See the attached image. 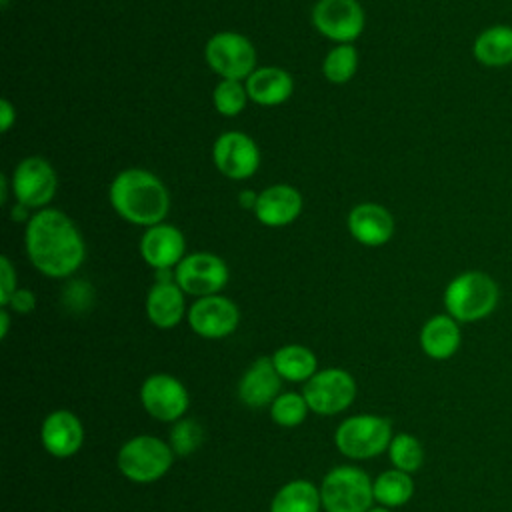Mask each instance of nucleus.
I'll use <instances>...</instances> for the list:
<instances>
[{
	"mask_svg": "<svg viewBox=\"0 0 512 512\" xmlns=\"http://www.w3.org/2000/svg\"><path fill=\"white\" fill-rule=\"evenodd\" d=\"M26 256L36 270L50 278H66L84 262V240L62 210L42 208L26 222Z\"/></svg>",
	"mask_w": 512,
	"mask_h": 512,
	"instance_id": "nucleus-1",
	"label": "nucleus"
},
{
	"mask_svg": "<svg viewBox=\"0 0 512 512\" xmlns=\"http://www.w3.org/2000/svg\"><path fill=\"white\" fill-rule=\"evenodd\" d=\"M108 198L122 220L146 228L160 224L170 210L166 186L144 168L122 170L112 180Z\"/></svg>",
	"mask_w": 512,
	"mask_h": 512,
	"instance_id": "nucleus-2",
	"label": "nucleus"
},
{
	"mask_svg": "<svg viewBox=\"0 0 512 512\" xmlns=\"http://www.w3.org/2000/svg\"><path fill=\"white\" fill-rule=\"evenodd\" d=\"M500 300L496 280L480 270L454 276L444 290V308L458 322H478L490 316Z\"/></svg>",
	"mask_w": 512,
	"mask_h": 512,
	"instance_id": "nucleus-3",
	"label": "nucleus"
},
{
	"mask_svg": "<svg viewBox=\"0 0 512 512\" xmlns=\"http://www.w3.org/2000/svg\"><path fill=\"white\" fill-rule=\"evenodd\" d=\"M320 498L326 512H368L374 500L372 480L360 468L338 466L324 476Z\"/></svg>",
	"mask_w": 512,
	"mask_h": 512,
	"instance_id": "nucleus-4",
	"label": "nucleus"
},
{
	"mask_svg": "<svg viewBox=\"0 0 512 512\" xmlns=\"http://www.w3.org/2000/svg\"><path fill=\"white\" fill-rule=\"evenodd\" d=\"M336 448L354 460H364L382 454L392 442V424L390 420L374 414H358L346 418L336 434Z\"/></svg>",
	"mask_w": 512,
	"mask_h": 512,
	"instance_id": "nucleus-5",
	"label": "nucleus"
},
{
	"mask_svg": "<svg viewBox=\"0 0 512 512\" xmlns=\"http://www.w3.org/2000/svg\"><path fill=\"white\" fill-rule=\"evenodd\" d=\"M174 450L154 436H136L118 452L120 472L138 484L160 480L172 466Z\"/></svg>",
	"mask_w": 512,
	"mask_h": 512,
	"instance_id": "nucleus-6",
	"label": "nucleus"
},
{
	"mask_svg": "<svg viewBox=\"0 0 512 512\" xmlns=\"http://www.w3.org/2000/svg\"><path fill=\"white\" fill-rule=\"evenodd\" d=\"M208 66L222 80H246L256 70V48L238 32H218L204 48Z\"/></svg>",
	"mask_w": 512,
	"mask_h": 512,
	"instance_id": "nucleus-7",
	"label": "nucleus"
},
{
	"mask_svg": "<svg viewBox=\"0 0 512 512\" xmlns=\"http://www.w3.org/2000/svg\"><path fill=\"white\" fill-rule=\"evenodd\" d=\"M302 396L312 412L324 416L338 414L352 404L356 382L352 374L342 368H326L306 380Z\"/></svg>",
	"mask_w": 512,
	"mask_h": 512,
	"instance_id": "nucleus-8",
	"label": "nucleus"
},
{
	"mask_svg": "<svg viewBox=\"0 0 512 512\" xmlns=\"http://www.w3.org/2000/svg\"><path fill=\"white\" fill-rule=\"evenodd\" d=\"M174 280L182 292L192 296L218 294L228 282L226 262L210 252H194L180 260L174 268Z\"/></svg>",
	"mask_w": 512,
	"mask_h": 512,
	"instance_id": "nucleus-9",
	"label": "nucleus"
},
{
	"mask_svg": "<svg viewBox=\"0 0 512 512\" xmlns=\"http://www.w3.org/2000/svg\"><path fill=\"white\" fill-rule=\"evenodd\" d=\"M314 28L338 44H352L364 30V10L356 0H318L312 8Z\"/></svg>",
	"mask_w": 512,
	"mask_h": 512,
	"instance_id": "nucleus-10",
	"label": "nucleus"
},
{
	"mask_svg": "<svg viewBox=\"0 0 512 512\" xmlns=\"http://www.w3.org/2000/svg\"><path fill=\"white\" fill-rule=\"evenodd\" d=\"M12 192L18 204L26 208H44L56 194V172L48 160L40 156L24 158L12 172Z\"/></svg>",
	"mask_w": 512,
	"mask_h": 512,
	"instance_id": "nucleus-11",
	"label": "nucleus"
},
{
	"mask_svg": "<svg viewBox=\"0 0 512 512\" xmlns=\"http://www.w3.org/2000/svg\"><path fill=\"white\" fill-rule=\"evenodd\" d=\"M212 160L218 172L226 178L246 180L260 166V150L248 134L228 130L216 138L212 148Z\"/></svg>",
	"mask_w": 512,
	"mask_h": 512,
	"instance_id": "nucleus-12",
	"label": "nucleus"
},
{
	"mask_svg": "<svg viewBox=\"0 0 512 512\" xmlns=\"http://www.w3.org/2000/svg\"><path fill=\"white\" fill-rule=\"evenodd\" d=\"M144 410L162 422L180 420L190 404L184 384L170 374H152L140 388Z\"/></svg>",
	"mask_w": 512,
	"mask_h": 512,
	"instance_id": "nucleus-13",
	"label": "nucleus"
},
{
	"mask_svg": "<svg viewBox=\"0 0 512 512\" xmlns=\"http://www.w3.org/2000/svg\"><path fill=\"white\" fill-rule=\"evenodd\" d=\"M240 322L238 306L224 296L212 294L198 298L188 310L190 328L202 338L230 336Z\"/></svg>",
	"mask_w": 512,
	"mask_h": 512,
	"instance_id": "nucleus-14",
	"label": "nucleus"
},
{
	"mask_svg": "<svg viewBox=\"0 0 512 512\" xmlns=\"http://www.w3.org/2000/svg\"><path fill=\"white\" fill-rule=\"evenodd\" d=\"M184 236L172 224H154L140 238V254L154 270H172L184 258Z\"/></svg>",
	"mask_w": 512,
	"mask_h": 512,
	"instance_id": "nucleus-15",
	"label": "nucleus"
},
{
	"mask_svg": "<svg viewBox=\"0 0 512 512\" xmlns=\"http://www.w3.org/2000/svg\"><path fill=\"white\" fill-rule=\"evenodd\" d=\"M148 320L158 328H174L184 316V292L172 270H158L156 284L146 296Z\"/></svg>",
	"mask_w": 512,
	"mask_h": 512,
	"instance_id": "nucleus-16",
	"label": "nucleus"
},
{
	"mask_svg": "<svg viewBox=\"0 0 512 512\" xmlns=\"http://www.w3.org/2000/svg\"><path fill=\"white\" fill-rule=\"evenodd\" d=\"M346 226L356 242L370 248L386 244L394 234L392 214L374 202H362L354 206L346 218Z\"/></svg>",
	"mask_w": 512,
	"mask_h": 512,
	"instance_id": "nucleus-17",
	"label": "nucleus"
},
{
	"mask_svg": "<svg viewBox=\"0 0 512 512\" xmlns=\"http://www.w3.org/2000/svg\"><path fill=\"white\" fill-rule=\"evenodd\" d=\"M40 438L46 452L56 458H68L80 450L84 442V428L78 416L70 410H56L44 418Z\"/></svg>",
	"mask_w": 512,
	"mask_h": 512,
	"instance_id": "nucleus-18",
	"label": "nucleus"
},
{
	"mask_svg": "<svg viewBox=\"0 0 512 512\" xmlns=\"http://www.w3.org/2000/svg\"><path fill=\"white\" fill-rule=\"evenodd\" d=\"M302 212V194L288 184L268 186L258 194L254 214L264 226H286Z\"/></svg>",
	"mask_w": 512,
	"mask_h": 512,
	"instance_id": "nucleus-19",
	"label": "nucleus"
},
{
	"mask_svg": "<svg viewBox=\"0 0 512 512\" xmlns=\"http://www.w3.org/2000/svg\"><path fill=\"white\" fill-rule=\"evenodd\" d=\"M280 380L282 376L278 374L272 358L262 356L254 360L244 376L238 382V396L240 400L250 406V408H262L278 398L280 392Z\"/></svg>",
	"mask_w": 512,
	"mask_h": 512,
	"instance_id": "nucleus-20",
	"label": "nucleus"
},
{
	"mask_svg": "<svg viewBox=\"0 0 512 512\" xmlns=\"http://www.w3.org/2000/svg\"><path fill=\"white\" fill-rule=\"evenodd\" d=\"M292 76L278 66L256 68L246 78L248 98L260 106H278L292 96Z\"/></svg>",
	"mask_w": 512,
	"mask_h": 512,
	"instance_id": "nucleus-21",
	"label": "nucleus"
},
{
	"mask_svg": "<svg viewBox=\"0 0 512 512\" xmlns=\"http://www.w3.org/2000/svg\"><path fill=\"white\" fill-rule=\"evenodd\" d=\"M462 342L460 322L450 314H436L428 318L420 330V346L426 356L434 360L452 358Z\"/></svg>",
	"mask_w": 512,
	"mask_h": 512,
	"instance_id": "nucleus-22",
	"label": "nucleus"
},
{
	"mask_svg": "<svg viewBox=\"0 0 512 512\" xmlns=\"http://www.w3.org/2000/svg\"><path fill=\"white\" fill-rule=\"evenodd\" d=\"M472 56L486 68H504L512 64V26L492 24L472 42Z\"/></svg>",
	"mask_w": 512,
	"mask_h": 512,
	"instance_id": "nucleus-23",
	"label": "nucleus"
},
{
	"mask_svg": "<svg viewBox=\"0 0 512 512\" xmlns=\"http://www.w3.org/2000/svg\"><path fill=\"white\" fill-rule=\"evenodd\" d=\"M320 504V490L312 482L292 480L276 492L270 512H318Z\"/></svg>",
	"mask_w": 512,
	"mask_h": 512,
	"instance_id": "nucleus-24",
	"label": "nucleus"
},
{
	"mask_svg": "<svg viewBox=\"0 0 512 512\" xmlns=\"http://www.w3.org/2000/svg\"><path fill=\"white\" fill-rule=\"evenodd\" d=\"M278 374L290 382H304L316 374V356L300 344H286L272 356Z\"/></svg>",
	"mask_w": 512,
	"mask_h": 512,
	"instance_id": "nucleus-25",
	"label": "nucleus"
},
{
	"mask_svg": "<svg viewBox=\"0 0 512 512\" xmlns=\"http://www.w3.org/2000/svg\"><path fill=\"white\" fill-rule=\"evenodd\" d=\"M374 500L380 502L384 508H394L406 504L414 494V482L408 472H402L398 468L382 472L374 482Z\"/></svg>",
	"mask_w": 512,
	"mask_h": 512,
	"instance_id": "nucleus-26",
	"label": "nucleus"
},
{
	"mask_svg": "<svg viewBox=\"0 0 512 512\" xmlns=\"http://www.w3.org/2000/svg\"><path fill=\"white\" fill-rule=\"evenodd\" d=\"M358 66V52L352 44H336L322 62V72L332 84L348 82Z\"/></svg>",
	"mask_w": 512,
	"mask_h": 512,
	"instance_id": "nucleus-27",
	"label": "nucleus"
},
{
	"mask_svg": "<svg viewBox=\"0 0 512 512\" xmlns=\"http://www.w3.org/2000/svg\"><path fill=\"white\" fill-rule=\"evenodd\" d=\"M388 456H390V462L394 464V468L410 474L422 466L424 448L418 438H414L412 434L400 432V434L392 436V442L388 446Z\"/></svg>",
	"mask_w": 512,
	"mask_h": 512,
	"instance_id": "nucleus-28",
	"label": "nucleus"
},
{
	"mask_svg": "<svg viewBox=\"0 0 512 512\" xmlns=\"http://www.w3.org/2000/svg\"><path fill=\"white\" fill-rule=\"evenodd\" d=\"M212 100L214 108L222 116H236L244 110L248 100L246 84H242V80H220L214 88Z\"/></svg>",
	"mask_w": 512,
	"mask_h": 512,
	"instance_id": "nucleus-29",
	"label": "nucleus"
},
{
	"mask_svg": "<svg viewBox=\"0 0 512 512\" xmlns=\"http://www.w3.org/2000/svg\"><path fill=\"white\" fill-rule=\"evenodd\" d=\"M306 412H308V404H306L304 396L296 394V392L280 394L272 402V408H270L272 420L280 426H286V428L302 424L304 418H306Z\"/></svg>",
	"mask_w": 512,
	"mask_h": 512,
	"instance_id": "nucleus-30",
	"label": "nucleus"
},
{
	"mask_svg": "<svg viewBox=\"0 0 512 512\" xmlns=\"http://www.w3.org/2000/svg\"><path fill=\"white\" fill-rule=\"evenodd\" d=\"M204 440L202 426L192 418H180L176 420L172 432H170V448L178 456H188L194 450L200 448Z\"/></svg>",
	"mask_w": 512,
	"mask_h": 512,
	"instance_id": "nucleus-31",
	"label": "nucleus"
},
{
	"mask_svg": "<svg viewBox=\"0 0 512 512\" xmlns=\"http://www.w3.org/2000/svg\"><path fill=\"white\" fill-rule=\"evenodd\" d=\"M16 270L8 256H0V306L6 308L12 294L16 292Z\"/></svg>",
	"mask_w": 512,
	"mask_h": 512,
	"instance_id": "nucleus-32",
	"label": "nucleus"
},
{
	"mask_svg": "<svg viewBox=\"0 0 512 512\" xmlns=\"http://www.w3.org/2000/svg\"><path fill=\"white\" fill-rule=\"evenodd\" d=\"M8 306H10L14 312H18V314H28V312H32L34 306H36V296H34V292H30L28 288H18V290L12 294Z\"/></svg>",
	"mask_w": 512,
	"mask_h": 512,
	"instance_id": "nucleus-33",
	"label": "nucleus"
},
{
	"mask_svg": "<svg viewBox=\"0 0 512 512\" xmlns=\"http://www.w3.org/2000/svg\"><path fill=\"white\" fill-rule=\"evenodd\" d=\"M16 122V110L8 98L0 100V130L6 134Z\"/></svg>",
	"mask_w": 512,
	"mask_h": 512,
	"instance_id": "nucleus-34",
	"label": "nucleus"
},
{
	"mask_svg": "<svg viewBox=\"0 0 512 512\" xmlns=\"http://www.w3.org/2000/svg\"><path fill=\"white\" fill-rule=\"evenodd\" d=\"M256 200H258V194H254L252 190H242L240 196H238V202L244 206V208H252L256 206Z\"/></svg>",
	"mask_w": 512,
	"mask_h": 512,
	"instance_id": "nucleus-35",
	"label": "nucleus"
},
{
	"mask_svg": "<svg viewBox=\"0 0 512 512\" xmlns=\"http://www.w3.org/2000/svg\"><path fill=\"white\" fill-rule=\"evenodd\" d=\"M8 326H10V316H8V312L2 308V310H0V338H6Z\"/></svg>",
	"mask_w": 512,
	"mask_h": 512,
	"instance_id": "nucleus-36",
	"label": "nucleus"
},
{
	"mask_svg": "<svg viewBox=\"0 0 512 512\" xmlns=\"http://www.w3.org/2000/svg\"><path fill=\"white\" fill-rule=\"evenodd\" d=\"M6 190H8L6 176H0V192H2V194H0V200H2V202H6V196H8V194H6Z\"/></svg>",
	"mask_w": 512,
	"mask_h": 512,
	"instance_id": "nucleus-37",
	"label": "nucleus"
},
{
	"mask_svg": "<svg viewBox=\"0 0 512 512\" xmlns=\"http://www.w3.org/2000/svg\"><path fill=\"white\" fill-rule=\"evenodd\" d=\"M368 512H390V510H386V508H374V510H368Z\"/></svg>",
	"mask_w": 512,
	"mask_h": 512,
	"instance_id": "nucleus-38",
	"label": "nucleus"
},
{
	"mask_svg": "<svg viewBox=\"0 0 512 512\" xmlns=\"http://www.w3.org/2000/svg\"><path fill=\"white\" fill-rule=\"evenodd\" d=\"M8 6V0H2V8H6Z\"/></svg>",
	"mask_w": 512,
	"mask_h": 512,
	"instance_id": "nucleus-39",
	"label": "nucleus"
}]
</instances>
